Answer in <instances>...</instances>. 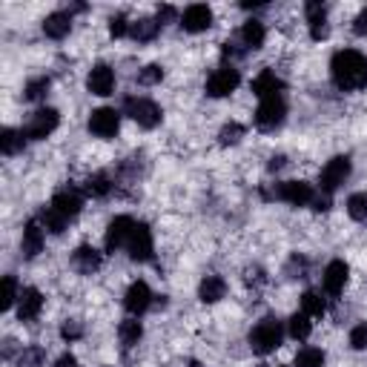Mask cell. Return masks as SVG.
Segmentation results:
<instances>
[{"instance_id": "obj_1", "label": "cell", "mask_w": 367, "mask_h": 367, "mask_svg": "<svg viewBox=\"0 0 367 367\" xmlns=\"http://www.w3.org/2000/svg\"><path fill=\"white\" fill-rule=\"evenodd\" d=\"M330 75L341 92L364 89L367 87V57L356 49H339L330 60Z\"/></svg>"}, {"instance_id": "obj_2", "label": "cell", "mask_w": 367, "mask_h": 367, "mask_svg": "<svg viewBox=\"0 0 367 367\" xmlns=\"http://www.w3.org/2000/svg\"><path fill=\"white\" fill-rule=\"evenodd\" d=\"M281 339H284V327H281V322H278L275 316L261 319V322L250 330V347H253V353H258V356H267V353L278 350V347H281Z\"/></svg>"}, {"instance_id": "obj_3", "label": "cell", "mask_w": 367, "mask_h": 367, "mask_svg": "<svg viewBox=\"0 0 367 367\" xmlns=\"http://www.w3.org/2000/svg\"><path fill=\"white\" fill-rule=\"evenodd\" d=\"M124 112H126L138 126H143V129H155V126L161 124V118H164L161 106H158L155 101H150V98H126V101H124Z\"/></svg>"}, {"instance_id": "obj_4", "label": "cell", "mask_w": 367, "mask_h": 367, "mask_svg": "<svg viewBox=\"0 0 367 367\" xmlns=\"http://www.w3.org/2000/svg\"><path fill=\"white\" fill-rule=\"evenodd\" d=\"M350 170H353V164H350V158H347V155H336V158H330V161L324 164L322 175H319L322 192H324V195H333V192H336V190L350 178Z\"/></svg>"}, {"instance_id": "obj_5", "label": "cell", "mask_w": 367, "mask_h": 367, "mask_svg": "<svg viewBox=\"0 0 367 367\" xmlns=\"http://www.w3.org/2000/svg\"><path fill=\"white\" fill-rule=\"evenodd\" d=\"M241 84V75H239V69L233 66H221V69H215L212 75L207 78V95L209 98H227L239 89Z\"/></svg>"}, {"instance_id": "obj_6", "label": "cell", "mask_w": 367, "mask_h": 367, "mask_svg": "<svg viewBox=\"0 0 367 367\" xmlns=\"http://www.w3.org/2000/svg\"><path fill=\"white\" fill-rule=\"evenodd\" d=\"M126 253L132 261H150L153 253H155V241H153V230L146 227V224H135L129 241H126Z\"/></svg>"}, {"instance_id": "obj_7", "label": "cell", "mask_w": 367, "mask_h": 367, "mask_svg": "<svg viewBox=\"0 0 367 367\" xmlns=\"http://www.w3.org/2000/svg\"><path fill=\"white\" fill-rule=\"evenodd\" d=\"M57 124H60V112L57 109H52V106H46V109H38L32 118H29V124H26V138H32V141H43V138H49L55 129H57Z\"/></svg>"}, {"instance_id": "obj_8", "label": "cell", "mask_w": 367, "mask_h": 367, "mask_svg": "<svg viewBox=\"0 0 367 367\" xmlns=\"http://www.w3.org/2000/svg\"><path fill=\"white\" fill-rule=\"evenodd\" d=\"M284 115H287V104L281 101V95L278 98H264L258 104V109H256V126L264 129V132H270V129L281 126Z\"/></svg>"}, {"instance_id": "obj_9", "label": "cell", "mask_w": 367, "mask_h": 367, "mask_svg": "<svg viewBox=\"0 0 367 367\" xmlns=\"http://www.w3.org/2000/svg\"><path fill=\"white\" fill-rule=\"evenodd\" d=\"M153 290L146 281H132L129 290H126V296H124V307L129 316H143L146 310L153 307Z\"/></svg>"}, {"instance_id": "obj_10", "label": "cell", "mask_w": 367, "mask_h": 367, "mask_svg": "<svg viewBox=\"0 0 367 367\" xmlns=\"http://www.w3.org/2000/svg\"><path fill=\"white\" fill-rule=\"evenodd\" d=\"M132 230H135V221H132L129 215H115L112 221H109V227H106V239H104L106 253H115V250L126 247V241H129Z\"/></svg>"}, {"instance_id": "obj_11", "label": "cell", "mask_w": 367, "mask_h": 367, "mask_svg": "<svg viewBox=\"0 0 367 367\" xmlns=\"http://www.w3.org/2000/svg\"><path fill=\"white\" fill-rule=\"evenodd\" d=\"M118 126H121V112H115L109 106H101L89 115V132L98 138H115Z\"/></svg>"}, {"instance_id": "obj_12", "label": "cell", "mask_w": 367, "mask_h": 367, "mask_svg": "<svg viewBox=\"0 0 367 367\" xmlns=\"http://www.w3.org/2000/svg\"><path fill=\"white\" fill-rule=\"evenodd\" d=\"M313 187L307 181H284L278 184V201H287L290 207H305L313 204Z\"/></svg>"}, {"instance_id": "obj_13", "label": "cell", "mask_w": 367, "mask_h": 367, "mask_svg": "<svg viewBox=\"0 0 367 367\" xmlns=\"http://www.w3.org/2000/svg\"><path fill=\"white\" fill-rule=\"evenodd\" d=\"M209 26H212V9H209V6L192 4V6L184 9V15H181V29H184V32L198 35V32H207Z\"/></svg>"}, {"instance_id": "obj_14", "label": "cell", "mask_w": 367, "mask_h": 367, "mask_svg": "<svg viewBox=\"0 0 367 367\" xmlns=\"http://www.w3.org/2000/svg\"><path fill=\"white\" fill-rule=\"evenodd\" d=\"M87 89H89L92 95H101V98L112 95V92H115V72H112V66H106V63L92 66L89 78H87Z\"/></svg>"}, {"instance_id": "obj_15", "label": "cell", "mask_w": 367, "mask_h": 367, "mask_svg": "<svg viewBox=\"0 0 367 367\" xmlns=\"http://www.w3.org/2000/svg\"><path fill=\"white\" fill-rule=\"evenodd\" d=\"M347 278H350V267H347L341 258H336V261H330V264L324 267L322 284H324V290L330 292V296H339V292L344 290V284H347Z\"/></svg>"}, {"instance_id": "obj_16", "label": "cell", "mask_w": 367, "mask_h": 367, "mask_svg": "<svg viewBox=\"0 0 367 367\" xmlns=\"http://www.w3.org/2000/svg\"><path fill=\"white\" fill-rule=\"evenodd\" d=\"M43 241H46V236H43V224L38 221V218L26 221V227H23V239H21V250H23V256H26V258L40 256V253H43Z\"/></svg>"}, {"instance_id": "obj_17", "label": "cell", "mask_w": 367, "mask_h": 367, "mask_svg": "<svg viewBox=\"0 0 367 367\" xmlns=\"http://www.w3.org/2000/svg\"><path fill=\"white\" fill-rule=\"evenodd\" d=\"M52 207H55L57 212H63L66 218H75V215L81 212V207H84V195H81L78 190H72V187H63V190L55 192Z\"/></svg>"}, {"instance_id": "obj_18", "label": "cell", "mask_w": 367, "mask_h": 367, "mask_svg": "<svg viewBox=\"0 0 367 367\" xmlns=\"http://www.w3.org/2000/svg\"><path fill=\"white\" fill-rule=\"evenodd\" d=\"M43 310V296H40V290L35 287H26L21 292V302H18V319L21 322H35Z\"/></svg>"}, {"instance_id": "obj_19", "label": "cell", "mask_w": 367, "mask_h": 367, "mask_svg": "<svg viewBox=\"0 0 367 367\" xmlns=\"http://www.w3.org/2000/svg\"><path fill=\"white\" fill-rule=\"evenodd\" d=\"M101 261H104V256L89 244H84V247H78L75 253H72V267H75L78 273H84V275H92L95 270H101Z\"/></svg>"}, {"instance_id": "obj_20", "label": "cell", "mask_w": 367, "mask_h": 367, "mask_svg": "<svg viewBox=\"0 0 367 367\" xmlns=\"http://www.w3.org/2000/svg\"><path fill=\"white\" fill-rule=\"evenodd\" d=\"M307 23H310V38L313 40H324L330 35V26H327V6L324 4H307Z\"/></svg>"}, {"instance_id": "obj_21", "label": "cell", "mask_w": 367, "mask_h": 367, "mask_svg": "<svg viewBox=\"0 0 367 367\" xmlns=\"http://www.w3.org/2000/svg\"><path fill=\"white\" fill-rule=\"evenodd\" d=\"M227 296V281L221 275H207L201 284H198V299L204 305H215Z\"/></svg>"}, {"instance_id": "obj_22", "label": "cell", "mask_w": 367, "mask_h": 367, "mask_svg": "<svg viewBox=\"0 0 367 367\" xmlns=\"http://www.w3.org/2000/svg\"><path fill=\"white\" fill-rule=\"evenodd\" d=\"M281 89H284V81L275 75L273 69H264L261 75L253 81V92L264 101V98H278L281 95Z\"/></svg>"}, {"instance_id": "obj_23", "label": "cell", "mask_w": 367, "mask_h": 367, "mask_svg": "<svg viewBox=\"0 0 367 367\" xmlns=\"http://www.w3.org/2000/svg\"><path fill=\"white\" fill-rule=\"evenodd\" d=\"M69 29H72V15H69V12H52V15H46V21H43V35L52 38V40L66 38Z\"/></svg>"}, {"instance_id": "obj_24", "label": "cell", "mask_w": 367, "mask_h": 367, "mask_svg": "<svg viewBox=\"0 0 367 367\" xmlns=\"http://www.w3.org/2000/svg\"><path fill=\"white\" fill-rule=\"evenodd\" d=\"M23 146H26V132L23 129H4L0 132V150H4L6 158L18 155Z\"/></svg>"}, {"instance_id": "obj_25", "label": "cell", "mask_w": 367, "mask_h": 367, "mask_svg": "<svg viewBox=\"0 0 367 367\" xmlns=\"http://www.w3.org/2000/svg\"><path fill=\"white\" fill-rule=\"evenodd\" d=\"M158 29H161V23H158V21H153V18H141V21H135V23H132L129 38H132V40H138V43H150V40H155V38H158Z\"/></svg>"}, {"instance_id": "obj_26", "label": "cell", "mask_w": 367, "mask_h": 367, "mask_svg": "<svg viewBox=\"0 0 367 367\" xmlns=\"http://www.w3.org/2000/svg\"><path fill=\"white\" fill-rule=\"evenodd\" d=\"M241 40H244V46L247 49H261L264 46V40H267V29H264V23L261 21H247L244 26H241Z\"/></svg>"}, {"instance_id": "obj_27", "label": "cell", "mask_w": 367, "mask_h": 367, "mask_svg": "<svg viewBox=\"0 0 367 367\" xmlns=\"http://www.w3.org/2000/svg\"><path fill=\"white\" fill-rule=\"evenodd\" d=\"M84 192L92 195V198H106L112 192V178L106 172H92L87 181H84Z\"/></svg>"}, {"instance_id": "obj_28", "label": "cell", "mask_w": 367, "mask_h": 367, "mask_svg": "<svg viewBox=\"0 0 367 367\" xmlns=\"http://www.w3.org/2000/svg\"><path fill=\"white\" fill-rule=\"evenodd\" d=\"M40 224H43V230H49V233L60 236V233L66 230V224H69V218H66L63 212H57V209L49 204V207H43V209H40Z\"/></svg>"}, {"instance_id": "obj_29", "label": "cell", "mask_w": 367, "mask_h": 367, "mask_svg": "<svg viewBox=\"0 0 367 367\" xmlns=\"http://www.w3.org/2000/svg\"><path fill=\"white\" fill-rule=\"evenodd\" d=\"M287 333H290L292 339H296V341L310 339V333H313L310 316H307V313H292V316H290V322H287Z\"/></svg>"}, {"instance_id": "obj_30", "label": "cell", "mask_w": 367, "mask_h": 367, "mask_svg": "<svg viewBox=\"0 0 367 367\" xmlns=\"http://www.w3.org/2000/svg\"><path fill=\"white\" fill-rule=\"evenodd\" d=\"M302 313H307L313 319H322L327 313V305L322 299V292H316V290H307L305 292V296H302Z\"/></svg>"}, {"instance_id": "obj_31", "label": "cell", "mask_w": 367, "mask_h": 367, "mask_svg": "<svg viewBox=\"0 0 367 367\" xmlns=\"http://www.w3.org/2000/svg\"><path fill=\"white\" fill-rule=\"evenodd\" d=\"M118 336H121V344L124 347H135L141 341V336H143V327H141L138 319H126V322H121Z\"/></svg>"}, {"instance_id": "obj_32", "label": "cell", "mask_w": 367, "mask_h": 367, "mask_svg": "<svg viewBox=\"0 0 367 367\" xmlns=\"http://www.w3.org/2000/svg\"><path fill=\"white\" fill-rule=\"evenodd\" d=\"M49 87H52V81H49L46 75L32 78V81H26V87H23V98H26V101H43V98L49 95Z\"/></svg>"}, {"instance_id": "obj_33", "label": "cell", "mask_w": 367, "mask_h": 367, "mask_svg": "<svg viewBox=\"0 0 367 367\" xmlns=\"http://www.w3.org/2000/svg\"><path fill=\"white\" fill-rule=\"evenodd\" d=\"M347 212H350L353 221L367 224V192H353L347 198Z\"/></svg>"}, {"instance_id": "obj_34", "label": "cell", "mask_w": 367, "mask_h": 367, "mask_svg": "<svg viewBox=\"0 0 367 367\" xmlns=\"http://www.w3.org/2000/svg\"><path fill=\"white\" fill-rule=\"evenodd\" d=\"M296 367H324V350L322 347H302L296 353Z\"/></svg>"}, {"instance_id": "obj_35", "label": "cell", "mask_w": 367, "mask_h": 367, "mask_svg": "<svg viewBox=\"0 0 367 367\" xmlns=\"http://www.w3.org/2000/svg\"><path fill=\"white\" fill-rule=\"evenodd\" d=\"M161 81H164V66L161 63H150L138 72V84H143V87H155Z\"/></svg>"}, {"instance_id": "obj_36", "label": "cell", "mask_w": 367, "mask_h": 367, "mask_svg": "<svg viewBox=\"0 0 367 367\" xmlns=\"http://www.w3.org/2000/svg\"><path fill=\"white\" fill-rule=\"evenodd\" d=\"M244 126L241 124H236V121H230V124H224L221 126V132H218V141H221L224 146H230V143H239L241 138H244Z\"/></svg>"}, {"instance_id": "obj_37", "label": "cell", "mask_w": 367, "mask_h": 367, "mask_svg": "<svg viewBox=\"0 0 367 367\" xmlns=\"http://www.w3.org/2000/svg\"><path fill=\"white\" fill-rule=\"evenodd\" d=\"M15 302H21V292H18V281H15V275H6L4 278V310H12L15 307Z\"/></svg>"}, {"instance_id": "obj_38", "label": "cell", "mask_w": 367, "mask_h": 367, "mask_svg": "<svg viewBox=\"0 0 367 367\" xmlns=\"http://www.w3.org/2000/svg\"><path fill=\"white\" fill-rule=\"evenodd\" d=\"M307 267H310V261H307L305 256L296 253V256L287 261V270H284V273H287L290 278H305V275H307Z\"/></svg>"}, {"instance_id": "obj_39", "label": "cell", "mask_w": 367, "mask_h": 367, "mask_svg": "<svg viewBox=\"0 0 367 367\" xmlns=\"http://www.w3.org/2000/svg\"><path fill=\"white\" fill-rule=\"evenodd\" d=\"M84 336V324L78 322V319H66L63 324H60V339L63 341H78Z\"/></svg>"}, {"instance_id": "obj_40", "label": "cell", "mask_w": 367, "mask_h": 367, "mask_svg": "<svg viewBox=\"0 0 367 367\" xmlns=\"http://www.w3.org/2000/svg\"><path fill=\"white\" fill-rule=\"evenodd\" d=\"M350 347L353 350H367V322H361L350 330Z\"/></svg>"}, {"instance_id": "obj_41", "label": "cell", "mask_w": 367, "mask_h": 367, "mask_svg": "<svg viewBox=\"0 0 367 367\" xmlns=\"http://www.w3.org/2000/svg\"><path fill=\"white\" fill-rule=\"evenodd\" d=\"M129 29H132V23L126 21V15L109 18V35H112V38H124V35H129Z\"/></svg>"}, {"instance_id": "obj_42", "label": "cell", "mask_w": 367, "mask_h": 367, "mask_svg": "<svg viewBox=\"0 0 367 367\" xmlns=\"http://www.w3.org/2000/svg\"><path fill=\"white\" fill-rule=\"evenodd\" d=\"M43 361V347H26L23 353H21V367H38Z\"/></svg>"}, {"instance_id": "obj_43", "label": "cell", "mask_w": 367, "mask_h": 367, "mask_svg": "<svg viewBox=\"0 0 367 367\" xmlns=\"http://www.w3.org/2000/svg\"><path fill=\"white\" fill-rule=\"evenodd\" d=\"M244 281H247V284H264V281H267V275H264V270H261V267H247Z\"/></svg>"}, {"instance_id": "obj_44", "label": "cell", "mask_w": 367, "mask_h": 367, "mask_svg": "<svg viewBox=\"0 0 367 367\" xmlns=\"http://www.w3.org/2000/svg\"><path fill=\"white\" fill-rule=\"evenodd\" d=\"M353 32H356V35H361V38L367 35V9H361V12L356 15V21H353Z\"/></svg>"}, {"instance_id": "obj_45", "label": "cell", "mask_w": 367, "mask_h": 367, "mask_svg": "<svg viewBox=\"0 0 367 367\" xmlns=\"http://www.w3.org/2000/svg\"><path fill=\"white\" fill-rule=\"evenodd\" d=\"M175 18V6H158V23L164 26V23H170Z\"/></svg>"}, {"instance_id": "obj_46", "label": "cell", "mask_w": 367, "mask_h": 367, "mask_svg": "<svg viewBox=\"0 0 367 367\" xmlns=\"http://www.w3.org/2000/svg\"><path fill=\"white\" fill-rule=\"evenodd\" d=\"M313 209H316V212H327V209H330V195H324V198H313Z\"/></svg>"}, {"instance_id": "obj_47", "label": "cell", "mask_w": 367, "mask_h": 367, "mask_svg": "<svg viewBox=\"0 0 367 367\" xmlns=\"http://www.w3.org/2000/svg\"><path fill=\"white\" fill-rule=\"evenodd\" d=\"M284 161H287L284 155H273V158H270V172H275V170H281V167H284Z\"/></svg>"}, {"instance_id": "obj_48", "label": "cell", "mask_w": 367, "mask_h": 367, "mask_svg": "<svg viewBox=\"0 0 367 367\" xmlns=\"http://www.w3.org/2000/svg\"><path fill=\"white\" fill-rule=\"evenodd\" d=\"M190 367H204V364H198V361H192V364H190Z\"/></svg>"}]
</instances>
